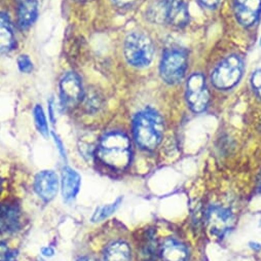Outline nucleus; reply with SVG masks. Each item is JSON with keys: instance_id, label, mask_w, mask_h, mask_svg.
<instances>
[{"instance_id": "f257e3e1", "label": "nucleus", "mask_w": 261, "mask_h": 261, "mask_svg": "<svg viewBox=\"0 0 261 261\" xmlns=\"http://www.w3.org/2000/svg\"><path fill=\"white\" fill-rule=\"evenodd\" d=\"M97 155L104 165L111 169L124 170L132 161V144L126 135L111 132L99 142Z\"/></svg>"}, {"instance_id": "f03ea898", "label": "nucleus", "mask_w": 261, "mask_h": 261, "mask_svg": "<svg viewBox=\"0 0 261 261\" xmlns=\"http://www.w3.org/2000/svg\"><path fill=\"white\" fill-rule=\"evenodd\" d=\"M133 134L141 148L145 150L155 149L164 136L162 116L151 108L140 111L133 121Z\"/></svg>"}, {"instance_id": "7ed1b4c3", "label": "nucleus", "mask_w": 261, "mask_h": 261, "mask_svg": "<svg viewBox=\"0 0 261 261\" xmlns=\"http://www.w3.org/2000/svg\"><path fill=\"white\" fill-rule=\"evenodd\" d=\"M123 53L129 65L136 68H145L153 60L154 46L148 36L140 32H133L124 40Z\"/></svg>"}, {"instance_id": "20e7f679", "label": "nucleus", "mask_w": 261, "mask_h": 261, "mask_svg": "<svg viewBox=\"0 0 261 261\" xmlns=\"http://www.w3.org/2000/svg\"><path fill=\"white\" fill-rule=\"evenodd\" d=\"M150 17L158 23L184 27L189 22V12L184 0H162L151 8Z\"/></svg>"}, {"instance_id": "39448f33", "label": "nucleus", "mask_w": 261, "mask_h": 261, "mask_svg": "<svg viewBox=\"0 0 261 261\" xmlns=\"http://www.w3.org/2000/svg\"><path fill=\"white\" fill-rule=\"evenodd\" d=\"M244 61L237 55L225 58L213 70L211 80L219 90H229L239 84L244 73Z\"/></svg>"}, {"instance_id": "423d86ee", "label": "nucleus", "mask_w": 261, "mask_h": 261, "mask_svg": "<svg viewBox=\"0 0 261 261\" xmlns=\"http://www.w3.org/2000/svg\"><path fill=\"white\" fill-rule=\"evenodd\" d=\"M187 69V53L179 47L165 50L161 61V76L169 85L180 83Z\"/></svg>"}, {"instance_id": "0eeeda50", "label": "nucleus", "mask_w": 261, "mask_h": 261, "mask_svg": "<svg viewBox=\"0 0 261 261\" xmlns=\"http://www.w3.org/2000/svg\"><path fill=\"white\" fill-rule=\"evenodd\" d=\"M210 95L206 79L201 73L192 74L186 84V101L195 113L204 112L209 104Z\"/></svg>"}, {"instance_id": "6e6552de", "label": "nucleus", "mask_w": 261, "mask_h": 261, "mask_svg": "<svg viewBox=\"0 0 261 261\" xmlns=\"http://www.w3.org/2000/svg\"><path fill=\"white\" fill-rule=\"evenodd\" d=\"M60 95L62 105L67 108H72L83 101L85 91L76 73L69 72L63 76L60 82Z\"/></svg>"}, {"instance_id": "1a4fd4ad", "label": "nucleus", "mask_w": 261, "mask_h": 261, "mask_svg": "<svg viewBox=\"0 0 261 261\" xmlns=\"http://www.w3.org/2000/svg\"><path fill=\"white\" fill-rule=\"evenodd\" d=\"M207 223L209 230L213 236L222 238L232 228L234 218L227 209L213 207L208 211Z\"/></svg>"}, {"instance_id": "9d476101", "label": "nucleus", "mask_w": 261, "mask_h": 261, "mask_svg": "<svg viewBox=\"0 0 261 261\" xmlns=\"http://www.w3.org/2000/svg\"><path fill=\"white\" fill-rule=\"evenodd\" d=\"M233 10L238 22L244 27H251L259 19L261 0H234Z\"/></svg>"}, {"instance_id": "9b49d317", "label": "nucleus", "mask_w": 261, "mask_h": 261, "mask_svg": "<svg viewBox=\"0 0 261 261\" xmlns=\"http://www.w3.org/2000/svg\"><path fill=\"white\" fill-rule=\"evenodd\" d=\"M34 189L43 201L54 200L59 189L58 175L53 171L39 172L34 179Z\"/></svg>"}, {"instance_id": "f8f14e48", "label": "nucleus", "mask_w": 261, "mask_h": 261, "mask_svg": "<svg viewBox=\"0 0 261 261\" xmlns=\"http://www.w3.org/2000/svg\"><path fill=\"white\" fill-rule=\"evenodd\" d=\"M82 178L81 175L73 169L65 167L62 171V195L66 203H70L75 200L76 195L80 192Z\"/></svg>"}, {"instance_id": "ddd939ff", "label": "nucleus", "mask_w": 261, "mask_h": 261, "mask_svg": "<svg viewBox=\"0 0 261 261\" xmlns=\"http://www.w3.org/2000/svg\"><path fill=\"white\" fill-rule=\"evenodd\" d=\"M21 227V212L13 205L0 206V233L9 234L18 231Z\"/></svg>"}, {"instance_id": "4468645a", "label": "nucleus", "mask_w": 261, "mask_h": 261, "mask_svg": "<svg viewBox=\"0 0 261 261\" xmlns=\"http://www.w3.org/2000/svg\"><path fill=\"white\" fill-rule=\"evenodd\" d=\"M163 261H188V252L184 245L175 241L168 240L161 249Z\"/></svg>"}, {"instance_id": "2eb2a0df", "label": "nucleus", "mask_w": 261, "mask_h": 261, "mask_svg": "<svg viewBox=\"0 0 261 261\" xmlns=\"http://www.w3.org/2000/svg\"><path fill=\"white\" fill-rule=\"evenodd\" d=\"M15 35L10 18L0 13V53H9L15 46Z\"/></svg>"}, {"instance_id": "dca6fc26", "label": "nucleus", "mask_w": 261, "mask_h": 261, "mask_svg": "<svg viewBox=\"0 0 261 261\" xmlns=\"http://www.w3.org/2000/svg\"><path fill=\"white\" fill-rule=\"evenodd\" d=\"M38 15L36 0H24L19 7L18 23L22 29H28L33 25Z\"/></svg>"}, {"instance_id": "f3484780", "label": "nucleus", "mask_w": 261, "mask_h": 261, "mask_svg": "<svg viewBox=\"0 0 261 261\" xmlns=\"http://www.w3.org/2000/svg\"><path fill=\"white\" fill-rule=\"evenodd\" d=\"M104 259L105 261H130V249L124 242H114L107 247Z\"/></svg>"}, {"instance_id": "a211bd4d", "label": "nucleus", "mask_w": 261, "mask_h": 261, "mask_svg": "<svg viewBox=\"0 0 261 261\" xmlns=\"http://www.w3.org/2000/svg\"><path fill=\"white\" fill-rule=\"evenodd\" d=\"M85 109L89 113L98 112L103 106V97L96 90H90L88 93H85L83 101Z\"/></svg>"}, {"instance_id": "6ab92c4d", "label": "nucleus", "mask_w": 261, "mask_h": 261, "mask_svg": "<svg viewBox=\"0 0 261 261\" xmlns=\"http://www.w3.org/2000/svg\"><path fill=\"white\" fill-rule=\"evenodd\" d=\"M156 239L152 231L147 232L142 247V256L144 261H155L156 259Z\"/></svg>"}, {"instance_id": "aec40b11", "label": "nucleus", "mask_w": 261, "mask_h": 261, "mask_svg": "<svg viewBox=\"0 0 261 261\" xmlns=\"http://www.w3.org/2000/svg\"><path fill=\"white\" fill-rule=\"evenodd\" d=\"M120 203H121V198H118L114 203H112L110 205L99 207L95 211V213L92 217V221L93 222H100V221H103L104 219L108 218L109 216H111L116 211V209L119 207Z\"/></svg>"}, {"instance_id": "412c9836", "label": "nucleus", "mask_w": 261, "mask_h": 261, "mask_svg": "<svg viewBox=\"0 0 261 261\" xmlns=\"http://www.w3.org/2000/svg\"><path fill=\"white\" fill-rule=\"evenodd\" d=\"M33 116L35 120V124L37 126L38 132L43 136L47 137L48 136V124H47V119L44 114V111L41 107V105H36L33 109Z\"/></svg>"}, {"instance_id": "4be33fe9", "label": "nucleus", "mask_w": 261, "mask_h": 261, "mask_svg": "<svg viewBox=\"0 0 261 261\" xmlns=\"http://www.w3.org/2000/svg\"><path fill=\"white\" fill-rule=\"evenodd\" d=\"M18 251L11 249L6 242H0V261H16Z\"/></svg>"}, {"instance_id": "5701e85b", "label": "nucleus", "mask_w": 261, "mask_h": 261, "mask_svg": "<svg viewBox=\"0 0 261 261\" xmlns=\"http://www.w3.org/2000/svg\"><path fill=\"white\" fill-rule=\"evenodd\" d=\"M18 67L23 73H31L33 70V63L27 55H21L18 58Z\"/></svg>"}, {"instance_id": "b1692460", "label": "nucleus", "mask_w": 261, "mask_h": 261, "mask_svg": "<svg viewBox=\"0 0 261 261\" xmlns=\"http://www.w3.org/2000/svg\"><path fill=\"white\" fill-rule=\"evenodd\" d=\"M251 85L256 95L261 99V70H257L252 74Z\"/></svg>"}, {"instance_id": "393cba45", "label": "nucleus", "mask_w": 261, "mask_h": 261, "mask_svg": "<svg viewBox=\"0 0 261 261\" xmlns=\"http://www.w3.org/2000/svg\"><path fill=\"white\" fill-rule=\"evenodd\" d=\"M53 135V138H54V141H55V144L62 156V159L64 161H67V153H66V149H65V146L63 144V141L61 140V138L56 134V133H51Z\"/></svg>"}, {"instance_id": "a878e982", "label": "nucleus", "mask_w": 261, "mask_h": 261, "mask_svg": "<svg viewBox=\"0 0 261 261\" xmlns=\"http://www.w3.org/2000/svg\"><path fill=\"white\" fill-rule=\"evenodd\" d=\"M112 2L119 8H127L136 4L138 0H112Z\"/></svg>"}, {"instance_id": "bb28decb", "label": "nucleus", "mask_w": 261, "mask_h": 261, "mask_svg": "<svg viewBox=\"0 0 261 261\" xmlns=\"http://www.w3.org/2000/svg\"><path fill=\"white\" fill-rule=\"evenodd\" d=\"M198 2L205 8H208V9H215L220 0H198Z\"/></svg>"}, {"instance_id": "cd10ccee", "label": "nucleus", "mask_w": 261, "mask_h": 261, "mask_svg": "<svg viewBox=\"0 0 261 261\" xmlns=\"http://www.w3.org/2000/svg\"><path fill=\"white\" fill-rule=\"evenodd\" d=\"M48 114H49V118L51 120L53 123L56 122V116H55V102L54 99H50L48 101Z\"/></svg>"}, {"instance_id": "c85d7f7f", "label": "nucleus", "mask_w": 261, "mask_h": 261, "mask_svg": "<svg viewBox=\"0 0 261 261\" xmlns=\"http://www.w3.org/2000/svg\"><path fill=\"white\" fill-rule=\"evenodd\" d=\"M41 255L46 257V258H50V257H53L55 255V249L49 247V246L48 247H43L41 249Z\"/></svg>"}, {"instance_id": "c756f323", "label": "nucleus", "mask_w": 261, "mask_h": 261, "mask_svg": "<svg viewBox=\"0 0 261 261\" xmlns=\"http://www.w3.org/2000/svg\"><path fill=\"white\" fill-rule=\"evenodd\" d=\"M77 261H97L95 258L93 257H89V256H84L77 259Z\"/></svg>"}, {"instance_id": "7c9ffc66", "label": "nucleus", "mask_w": 261, "mask_h": 261, "mask_svg": "<svg viewBox=\"0 0 261 261\" xmlns=\"http://www.w3.org/2000/svg\"><path fill=\"white\" fill-rule=\"evenodd\" d=\"M76 2H89V0H76Z\"/></svg>"}, {"instance_id": "2f4dec72", "label": "nucleus", "mask_w": 261, "mask_h": 261, "mask_svg": "<svg viewBox=\"0 0 261 261\" xmlns=\"http://www.w3.org/2000/svg\"><path fill=\"white\" fill-rule=\"evenodd\" d=\"M260 45H261V37H260Z\"/></svg>"}, {"instance_id": "473e14b6", "label": "nucleus", "mask_w": 261, "mask_h": 261, "mask_svg": "<svg viewBox=\"0 0 261 261\" xmlns=\"http://www.w3.org/2000/svg\"><path fill=\"white\" fill-rule=\"evenodd\" d=\"M0 183H2V181H0Z\"/></svg>"}]
</instances>
